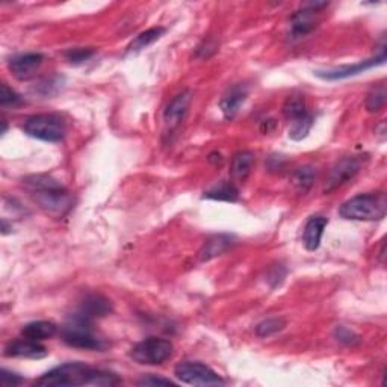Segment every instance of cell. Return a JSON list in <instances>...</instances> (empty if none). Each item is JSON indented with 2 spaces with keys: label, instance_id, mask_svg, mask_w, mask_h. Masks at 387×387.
<instances>
[{
  "label": "cell",
  "instance_id": "obj_1",
  "mask_svg": "<svg viewBox=\"0 0 387 387\" xmlns=\"http://www.w3.org/2000/svg\"><path fill=\"white\" fill-rule=\"evenodd\" d=\"M121 380L114 372L94 369L80 362H70L56 366L46 372L42 379L35 381V386L44 387H75V386H114Z\"/></svg>",
  "mask_w": 387,
  "mask_h": 387
},
{
  "label": "cell",
  "instance_id": "obj_2",
  "mask_svg": "<svg viewBox=\"0 0 387 387\" xmlns=\"http://www.w3.org/2000/svg\"><path fill=\"white\" fill-rule=\"evenodd\" d=\"M23 183L37 205L53 218L64 217L73 208V196L52 177L29 176L23 179Z\"/></svg>",
  "mask_w": 387,
  "mask_h": 387
},
{
  "label": "cell",
  "instance_id": "obj_3",
  "mask_svg": "<svg viewBox=\"0 0 387 387\" xmlns=\"http://www.w3.org/2000/svg\"><path fill=\"white\" fill-rule=\"evenodd\" d=\"M387 198L384 192L359 194L345 201L339 209L341 217L353 221H380L386 217Z\"/></svg>",
  "mask_w": 387,
  "mask_h": 387
},
{
  "label": "cell",
  "instance_id": "obj_4",
  "mask_svg": "<svg viewBox=\"0 0 387 387\" xmlns=\"http://www.w3.org/2000/svg\"><path fill=\"white\" fill-rule=\"evenodd\" d=\"M63 341L79 350L101 351L105 350L108 343L101 339L93 327V321L82 317L80 313L71 315V318L63 327Z\"/></svg>",
  "mask_w": 387,
  "mask_h": 387
},
{
  "label": "cell",
  "instance_id": "obj_5",
  "mask_svg": "<svg viewBox=\"0 0 387 387\" xmlns=\"http://www.w3.org/2000/svg\"><path fill=\"white\" fill-rule=\"evenodd\" d=\"M25 134L46 142H59L65 137V121L55 114H39L29 117L23 125Z\"/></svg>",
  "mask_w": 387,
  "mask_h": 387
},
{
  "label": "cell",
  "instance_id": "obj_6",
  "mask_svg": "<svg viewBox=\"0 0 387 387\" xmlns=\"http://www.w3.org/2000/svg\"><path fill=\"white\" fill-rule=\"evenodd\" d=\"M172 355V343L167 339L148 338L137 343L130 351V357L139 364L156 366L165 363Z\"/></svg>",
  "mask_w": 387,
  "mask_h": 387
},
{
  "label": "cell",
  "instance_id": "obj_7",
  "mask_svg": "<svg viewBox=\"0 0 387 387\" xmlns=\"http://www.w3.org/2000/svg\"><path fill=\"white\" fill-rule=\"evenodd\" d=\"M176 379L191 386H217L224 384L221 376L200 362H182L175 369Z\"/></svg>",
  "mask_w": 387,
  "mask_h": 387
},
{
  "label": "cell",
  "instance_id": "obj_8",
  "mask_svg": "<svg viewBox=\"0 0 387 387\" xmlns=\"http://www.w3.org/2000/svg\"><path fill=\"white\" fill-rule=\"evenodd\" d=\"M327 4H307L301 11L293 14L289 25V39L300 42L307 37L318 25V9Z\"/></svg>",
  "mask_w": 387,
  "mask_h": 387
},
{
  "label": "cell",
  "instance_id": "obj_9",
  "mask_svg": "<svg viewBox=\"0 0 387 387\" xmlns=\"http://www.w3.org/2000/svg\"><path fill=\"white\" fill-rule=\"evenodd\" d=\"M386 61V50L383 49L380 56H375L371 59L362 61L359 64H353V65H342V67H336V68H330V70H318L315 71V75H317L319 79L324 80H341V79H348L353 76H357L360 73H364L366 70H371L374 67L383 65Z\"/></svg>",
  "mask_w": 387,
  "mask_h": 387
},
{
  "label": "cell",
  "instance_id": "obj_10",
  "mask_svg": "<svg viewBox=\"0 0 387 387\" xmlns=\"http://www.w3.org/2000/svg\"><path fill=\"white\" fill-rule=\"evenodd\" d=\"M360 167H362V162L359 158H354V156L343 158L330 171V176L327 179V183H325L324 191L331 192L334 189H338L339 186L345 185L346 182L354 179V176L360 171Z\"/></svg>",
  "mask_w": 387,
  "mask_h": 387
},
{
  "label": "cell",
  "instance_id": "obj_11",
  "mask_svg": "<svg viewBox=\"0 0 387 387\" xmlns=\"http://www.w3.org/2000/svg\"><path fill=\"white\" fill-rule=\"evenodd\" d=\"M191 105V91H183L179 96L171 100V103L167 106L164 112V125L165 134L170 135L172 132L177 130L179 126L185 120L188 109Z\"/></svg>",
  "mask_w": 387,
  "mask_h": 387
},
{
  "label": "cell",
  "instance_id": "obj_12",
  "mask_svg": "<svg viewBox=\"0 0 387 387\" xmlns=\"http://www.w3.org/2000/svg\"><path fill=\"white\" fill-rule=\"evenodd\" d=\"M44 56L42 53H23L9 61V70L18 80L32 79L42 68Z\"/></svg>",
  "mask_w": 387,
  "mask_h": 387
},
{
  "label": "cell",
  "instance_id": "obj_13",
  "mask_svg": "<svg viewBox=\"0 0 387 387\" xmlns=\"http://www.w3.org/2000/svg\"><path fill=\"white\" fill-rule=\"evenodd\" d=\"M4 354L6 355V357L39 360V359H44L49 354V351L46 346L39 343L38 341L25 338V339H18V341H14L9 343L5 348Z\"/></svg>",
  "mask_w": 387,
  "mask_h": 387
},
{
  "label": "cell",
  "instance_id": "obj_14",
  "mask_svg": "<svg viewBox=\"0 0 387 387\" xmlns=\"http://www.w3.org/2000/svg\"><path fill=\"white\" fill-rule=\"evenodd\" d=\"M248 97V88L242 84H238L235 87H231L226 94L222 96L220 101V108L222 110L224 117L227 120H233L243 105V101Z\"/></svg>",
  "mask_w": 387,
  "mask_h": 387
},
{
  "label": "cell",
  "instance_id": "obj_15",
  "mask_svg": "<svg viewBox=\"0 0 387 387\" xmlns=\"http://www.w3.org/2000/svg\"><path fill=\"white\" fill-rule=\"evenodd\" d=\"M112 312V304L103 295H88V297L80 303L77 313L82 317L94 321L96 318H103Z\"/></svg>",
  "mask_w": 387,
  "mask_h": 387
},
{
  "label": "cell",
  "instance_id": "obj_16",
  "mask_svg": "<svg viewBox=\"0 0 387 387\" xmlns=\"http://www.w3.org/2000/svg\"><path fill=\"white\" fill-rule=\"evenodd\" d=\"M329 220L324 217H312L304 227L303 233V243L309 251L318 250L321 246V239L324 235V230L327 227Z\"/></svg>",
  "mask_w": 387,
  "mask_h": 387
},
{
  "label": "cell",
  "instance_id": "obj_17",
  "mask_svg": "<svg viewBox=\"0 0 387 387\" xmlns=\"http://www.w3.org/2000/svg\"><path fill=\"white\" fill-rule=\"evenodd\" d=\"M233 236L230 235H215L212 236L203 248L198 253V259L201 262H209L212 259H215L221 256L222 253H226L231 246H233Z\"/></svg>",
  "mask_w": 387,
  "mask_h": 387
},
{
  "label": "cell",
  "instance_id": "obj_18",
  "mask_svg": "<svg viewBox=\"0 0 387 387\" xmlns=\"http://www.w3.org/2000/svg\"><path fill=\"white\" fill-rule=\"evenodd\" d=\"M56 331H58V327L53 322L34 321V322H29L25 325V327L22 329V336L23 338L39 342V341H46V339L53 338Z\"/></svg>",
  "mask_w": 387,
  "mask_h": 387
},
{
  "label": "cell",
  "instance_id": "obj_19",
  "mask_svg": "<svg viewBox=\"0 0 387 387\" xmlns=\"http://www.w3.org/2000/svg\"><path fill=\"white\" fill-rule=\"evenodd\" d=\"M238 197H239L238 188L233 185L231 182H226V180L217 183V185H213L209 191L205 192V198L218 200V201L235 203Z\"/></svg>",
  "mask_w": 387,
  "mask_h": 387
},
{
  "label": "cell",
  "instance_id": "obj_20",
  "mask_svg": "<svg viewBox=\"0 0 387 387\" xmlns=\"http://www.w3.org/2000/svg\"><path fill=\"white\" fill-rule=\"evenodd\" d=\"M165 32L167 29L160 26L144 30V32H141L139 35H137L134 39H132V43L127 46V52H139V50L151 46L153 43H156Z\"/></svg>",
  "mask_w": 387,
  "mask_h": 387
},
{
  "label": "cell",
  "instance_id": "obj_21",
  "mask_svg": "<svg viewBox=\"0 0 387 387\" xmlns=\"http://www.w3.org/2000/svg\"><path fill=\"white\" fill-rule=\"evenodd\" d=\"M254 164V156L250 151H242L231 160V175L238 180H246Z\"/></svg>",
  "mask_w": 387,
  "mask_h": 387
},
{
  "label": "cell",
  "instance_id": "obj_22",
  "mask_svg": "<svg viewBox=\"0 0 387 387\" xmlns=\"http://www.w3.org/2000/svg\"><path fill=\"white\" fill-rule=\"evenodd\" d=\"M283 114L289 121L297 120L305 114H309L307 103L303 96H291L283 106Z\"/></svg>",
  "mask_w": 387,
  "mask_h": 387
},
{
  "label": "cell",
  "instance_id": "obj_23",
  "mask_svg": "<svg viewBox=\"0 0 387 387\" xmlns=\"http://www.w3.org/2000/svg\"><path fill=\"white\" fill-rule=\"evenodd\" d=\"M291 127H289V138L293 141H301L305 137L309 135V132L313 126V117L309 112V114H305L297 120L289 121Z\"/></svg>",
  "mask_w": 387,
  "mask_h": 387
},
{
  "label": "cell",
  "instance_id": "obj_24",
  "mask_svg": "<svg viewBox=\"0 0 387 387\" xmlns=\"http://www.w3.org/2000/svg\"><path fill=\"white\" fill-rule=\"evenodd\" d=\"M315 179H317V171L312 167H301L292 175L293 186L301 192H307L312 188Z\"/></svg>",
  "mask_w": 387,
  "mask_h": 387
},
{
  "label": "cell",
  "instance_id": "obj_25",
  "mask_svg": "<svg viewBox=\"0 0 387 387\" xmlns=\"http://www.w3.org/2000/svg\"><path fill=\"white\" fill-rule=\"evenodd\" d=\"M386 105V87L383 84L375 85L366 97V109L369 112H379Z\"/></svg>",
  "mask_w": 387,
  "mask_h": 387
},
{
  "label": "cell",
  "instance_id": "obj_26",
  "mask_svg": "<svg viewBox=\"0 0 387 387\" xmlns=\"http://www.w3.org/2000/svg\"><path fill=\"white\" fill-rule=\"evenodd\" d=\"M284 329V321L281 318H269L262 321L256 327V334L259 338H269Z\"/></svg>",
  "mask_w": 387,
  "mask_h": 387
},
{
  "label": "cell",
  "instance_id": "obj_27",
  "mask_svg": "<svg viewBox=\"0 0 387 387\" xmlns=\"http://www.w3.org/2000/svg\"><path fill=\"white\" fill-rule=\"evenodd\" d=\"M0 105L2 108H17L23 105V99L20 97L13 88H9L6 84L2 85V91H0Z\"/></svg>",
  "mask_w": 387,
  "mask_h": 387
},
{
  "label": "cell",
  "instance_id": "obj_28",
  "mask_svg": "<svg viewBox=\"0 0 387 387\" xmlns=\"http://www.w3.org/2000/svg\"><path fill=\"white\" fill-rule=\"evenodd\" d=\"M96 53L94 49H84V47H77V49H70L65 52V59L70 64H82L85 61H88L91 56Z\"/></svg>",
  "mask_w": 387,
  "mask_h": 387
},
{
  "label": "cell",
  "instance_id": "obj_29",
  "mask_svg": "<svg viewBox=\"0 0 387 387\" xmlns=\"http://www.w3.org/2000/svg\"><path fill=\"white\" fill-rule=\"evenodd\" d=\"M0 379H2V384L5 387H15V386H20V384L25 383V380L22 379V376L14 374V372H9L6 369L2 371V375H0Z\"/></svg>",
  "mask_w": 387,
  "mask_h": 387
},
{
  "label": "cell",
  "instance_id": "obj_30",
  "mask_svg": "<svg viewBox=\"0 0 387 387\" xmlns=\"http://www.w3.org/2000/svg\"><path fill=\"white\" fill-rule=\"evenodd\" d=\"M139 386H175L176 383L171 381L168 379H162V376L156 375H147L144 379L138 381Z\"/></svg>",
  "mask_w": 387,
  "mask_h": 387
},
{
  "label": "cell",
  "instance_id": "obj_31",
  "mask_svg": "<svg viewBox=\"0 0 387 387\" xmlns=\"http://www.w3.org/2000/svg\"><path fill=\"white\" fill-rule=\"evenodd\" d=\"M336 338H338V341L341 342H345V343H353L354 341H357L359 338L355 336L353 331L346 330L343 327H338L336 329Z\"/></svg>",
  "mask_w": 387,
  "mask_h": 387
}]
</instances>
